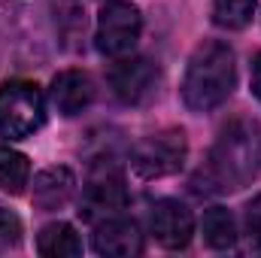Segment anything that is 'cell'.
<instances>
[{"mask_svg": "<svg viewBox=\"0 0 261 258\" xmlns=\"http://www.w3.org/2000/svg\"><path fill=\"white\" fill-rule=\"evenodd\" d=\"M261 167V125L252 119H234L219 131L210 158L206 183L213 192H237L258 176Z\"/></svg>", "mask_w": 261, "mask_h": 258, "instance_id": "obj_1", "label": "cell"}, {"mask_svg": "<svg viewBox=\"0 0 261 258\" xmlns=\"http://www.w3.org/2000/svg\"><path fill=\"white\" fill-rule=\"evenodd\" d=\"M237 85L234 49L222 40H203L192 52L182 76V104L192 113H213Z\"/></svg>", "mask_w": 261, "mask_h": 258, "instance_id": "obj_2", "label": "cell"}, {"mask_svg": "<svg viewBox=\"0 0 261 258\" xmlns=\"http://www.w3.org/2000/svg\"><path fill=\"white\" fill-rule=\"evenodd\" d=\"M46 122V100L37 82L12 79L0 85V137L24 140Z\"/></svg>", "mask_w": 261, "mask_h": 258, "instance_id": "obj_3", "label": "cell"}, {"mask_svg": "<svg viewBox=\"0 0 261 258\" xmlns=\"http://www.w3.org/2000/svg\"><path fill=\"white\" fill-rule=\"evenodd\" d=\"M189 155V140L179 128H167L158 134L143 137L130 152V167L143 179H161L170 173H179Z\"/></svg>", "mask_w": 261, "mask_h": 258, "instance_id": "obj_4", "label": "cell"}, {"mask_svg": "<svg viewBox=\"0 0 261 258\" xmlns=\"http://www.w3.org/2000/svg\"><path fill=\"white\" fill-rule=\"evenodd\" d=\"M128 203V186H125V173L116 161H97L88 173V183L82 189L79 200V216L85 222H100L107 216H116L119 210H125Z\"/></svg>", "mask_w": 261, "mask_h": 258, "instance_id": "obj_5", "label": "cell"}, {"mask_svg": "<svg viewBox=\"0 0 261 258\" xmlns=\"http://www.w3.org/2000/svg\"><path fill=\"white\" fill-rule=\"evenodd\" d=\"M143 31V15L140 9L128 0H110L103 3L100 15H97V49L107 58H125L134 52L137 40Z\"/></svg>", "mask_w": 261, "mask_h": 258, "instance_id": "obj_6", "label": "cell"}, {"mask_svg": "<svg viewBox=\"0 0 261 258\" xmlns=\"http://www.w3.org/2000/svg\"><path fill=\"white\" fill-rule=\"evenodd\" d=\"M110 88L113 94L128 104V107H137V104H146L155 88H158V64H152L149 58L137 55V58H119L116 64L110 67Z\"/></svg>", "mask_w": 261, "mask_h": 258, "instance_id": "obj_7", "label": "cell"}, {"mask_svg": "<svg viewBox=\"0 0 261 258\" xmlns=\"http://www.w3.org/2000/svg\"><path fill=\"white\" fill-rule=\"evenodd\" d=\"M149 231L164 249H186L195 234L192 210L179 200H155L149 213Z\"/></svg>", "mask_w": 261, "mask_h": 258, "instance_id": "obj_8", "label": "cell"}, {"mask_svg": "<svg viewBox=\"0 0 261 258\" xmlns=\"http://www.w3.org/2000/svg\"><path fill=\"white\" fill-rule=\"evenodd\" d=\"M91 246L97 255L107 258H130L143 252V234L140 225L125 216H107L100 222H94V234H91Z\"/></svg>", "mask_w": 261, "mask_h": 258, "instance_id": "obj_9", "label": "cell"}, {"mask_svg": "<svg viewBox=\"0 0 261 258\" xmlns=\"http://www.w3.org/2000/svg\"><path fill=\"white\" fill-rule=\"evenodd\" d=\"M49 97H52V107L61 113V116H79L82 110L91 107L94 100V82L88 73L82 70H61L55 79H52V88H49Z\"/></svg>", "mask_w": 261, "mask_h": 258, "instance_id": "obj_10", "label": "cell"}, {"mask_svg": "<svg viewBox=\"0 0 261 258\" xmlns=\"http://www.w3.org/2000/svg\"><path fill=\"white\" fill-rule=\"evenodd\" d=\"M76 194V176L70 167H46L34 176V207L40 213H55Z\"/></svg>", "mask_w": 261, "mask_h": 258, "instance_id": "obj_11", "label": "cell"}, {"mask_svg": "<svg viewBox=\"0 0 261 258\" xmlns=\"http://www.w3.org/2000/svg\"><path fill=\"white\" fill-rule=\"evenodd\" d=\"M37 252L46 258H73L82 255V240L67 222H52L37 237Z\"/></svg>", "mask_w": 261, "mask_h": 258, "instance_id": "obj_12", "label": "cell"}, {"mask_svg": "<svg viewBox=\"0 0 261 258\" xmlns=\"http://www.w3.org/2000/svg\"><path fill=\"white\" fill-rule=\"evenodd\" d=\"M200 234H203V243H206L210 249H231V246L237 243L234 216H231L225 207H210V210L203 213Z\"/></svg>", "mask_w": 261, "mask_h": 258, "instance_id": "obj_13", "label": "cell"}, {"mask_svg": "<svg viewBox=\"0 0 261 258\" xmlns=\"http://www.w3.org/2000/svg\"><path fill=\"white\" fill-rule=\"evenodd\" d=\"M31 183V161L28 155L0 146V192L6 194H21L24 186Z\"/></svg>", "mask_w": 261, "mask_h": 258, "instance_id": "obj_14", "label": "cell"}, {"mask_svg": "<svg viewBox=\"0 0 261 258\" xmlns=\"http://www.w3.org/2000/svg\"><path fill=\"white\" fill-rule=\"evenodd\" d=\"M255 3L258 0H213V18H216L219 28L240 31L252 21Z\"/></svg>", "mask_w": 261, "mask_h": 258, "instance_id": "obj_15", "label": "cell"}, {"mask_svg": "<svg viewBox=\"0 0 261 258\" xmlns=\"http://www.w3.org/2000/svg\"><path fill=\"white\" fill-rule=\"evenodd\" d=\"M18 243H21V219L12 210L0 207V255L18 249Z\"/></svg>", "mask_w": 261, "mask_h": 258, "instance_id": "obj_16", "label": "cell"}, {"mask_svg": "<svg viewBox=\"0 0 261 258\" xmlns=\"http://www.w3.org/2000/svg\"><path fill=\"white\" fill-rule=\"evenodd\" d=\"M246 237H249V246L261 252V194H255L246 207Z\"/></svg>", "mask_w": 261, "mask_h": 258, "instance_id": "obj_17", "label": "cell"}, {"mask_svg": "<svg viewBox=\"0 0 261 258\" xmlns=\"http://www.w3.org/2000/svg\"><path fill=\"white\" fill-rule=\"evenodd\" d=\"M252 94L261 100V52L255 55V61H252Z\"/></svg>", "mask_w": 261, "mask_h": 258, "instance_id": "obj_18", "label": "cell"}]
</instances>
